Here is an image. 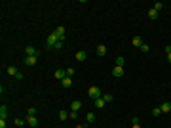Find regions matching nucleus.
<instances>
[{
  "label": "nucleus",
  "mask_w": 171,
  "mask_h": 128,
  "mask_svg": "<svg viewBox=\"0 0 171 128\" xmlns=\"http://www.w3.org/2000/svg\"><path fill=\"white\" fill-rule=\"evenodd\" d=\"M27 124L31 128H36L38 126V119H36V115H27Z\"/></svg>",
  "instance_id": "2"
},
{
  "label": "nucleus",
  "mask_w": 171,
  "mask_h": 128,
  "mask_svg": "<svg viewBox=\"0 0 171 128\" xmlns=\"http://www.w3.org/2000/svg\"><path fill=\"white\" fill-rule=\"evenodd\" d=\"M65 77H67V73H65V69H57V71H55V78H59V80H63Z\"/></svg>",
  "instance_id": "12"
},
{
  "label": "nucleus",
  "mask_w": 171,
  "mask_h": 128,
  "mask_svg": "<svg viewBox=\"0 0 171 128\" xmlns=\"http://www.w3.org/2000/svg\"><path fill=\"white\" fill-rule=\"evenodd\" d=\"M131 128H141V124H139V122H135V124H133Z\"/></svg>",
  "instance_id": "32"
},
{
  "label": "nucleus",
  "mask_w": 171,
  "mask_h": 128,
  "mask_svg": "<svg viewBox=\"0 0 171 128\" xmlns=\"http://www.w3.org/2000/svg\"><path fill=\"white\" fill-rule=\"evenodd\" d=\"M152 115H154V117H160V115H162V109H160V107H154V109H152Z\"/></svg>",
  "instance_id": "22"
},
{
  "label": "nucleus",
  "mask_w": 171,
  "mask_h": 128,
  "mask_svg": "<svg viewBox=\"0 0 171 128\" xmlns=\"http://www.w3.org/2000/svg\"><path fill=\"white\" fill-rule=\"evenodd\" d=\"M162 8H164V2H156V4H154V10H156V12H160Z\"/></svg>",
  "instance_id": "24"
},
{
  "label": "nucleus",
  "mask_w": 171,
  "mask_h": 128,
  "mask_svg": "<svg viewBox=\"0 0 171 128\" xmlns=\"http://www.w3.org/2000/svg\"><path fill=\"white\" fill-rule=\"evenodd\" d=\"M133 46H137V48H141V46H143V40H141V36H133Z\"/></svg>",
  "instance_id": "16"
},
{
  "label": "nucleus",
  "mask_w": 171,
  "mask_h": 128,
  "mask_svg": "<svg viewBox=\"0 0 171 128\" xmlns=\"http://www.w3.org/2000/svg\"><path fill=\"white\" fill-rule=\"evenodd\" d=\"M15 124H17V126H19V128H21V126H25L27 122H25V121H23V119H15Z\"/></svg>",
  "instance_id": "26"
},
{
  "label": "nucleus",
  "mask_w": 171,
  "mask_h": 128,
  "mask_svg": "<svg viewBox=\"0 0 171 128\" xmlns=\"http://www.w3.org/2000/svg\"><path fill=\"white\" fill-rule=\"evenodd\" d=\"M160 109H162V113H169V111H171V103L169 101H164L162 105H160Z\"/></svg>",
  "instance_id": "10"
},
{
  "label": "nucleus",
  "mask_w": 171,
  "mask_h": 128,
  "mask_svg": "<svg viewBox=\"0 0 171 128\" xmlns=\"http://www.w3.org/2000/svg\"><path fill=\"white\" fill-rule=\"evenodd\" d=\"M112 77H116V78H122L124 77V67H112Z\"/></svg>",
  "instance_id": "3"
},
{
  "label": "nucleus",
  "mask_w": 171,
  "mask_h": 128,
  "mask_svg": "<svg viewBox=\"0 0 171 128\" xmlns=\"http://www.w3.org/2000/svg\"><path fill=\"white\" fill-rule=\"evenodd\" d=\"M53 50H63V40H59V42L53 46Z\"/></svg>",
  "instance_id": "28"
},
{
  "label": "nucleus",
  "mask_w": 171,
  "mask_h": 128,
  "mask_svg": "<svg viewBox=\"0 0 171 128\" xmlns=\"http://www.w3.org/2000/svg\"><path fill=\"white\" fill-rule=\"evenodd\" d=\"M80 109H82V101H80V99H74V101L70 103V111H76V113H78Z\"/></svg>",
  "instance_id": "5"
},
{
  "label": "nucleus",
  "mask_w": 171,
  "mask_h": 128,
  "mask_svg": "<svg viewBox=\"0 0 171 128\" xmlns=\"http://www.w3.org/2000/svg\"><path fill=\"white\" fill-rule=\"evenodd\" d=\"M55 34H57V38H59V40H65V27H57Z\"/></svg>",
  "instance_id": "8"
},
{
  "label": "nucleus",
  "mask_w": 171,
  "mask_h": 128,
  "mask_svg": "<svg viewBox=\"0 0 171 128\" xmlns=\"http://www.w3.org/2000/svg\"><path fill=\"white\" fill-rule=\"evenodd\" d=\"M165 54H167V61L171 63V46H165Z\"/></svg>",
  "instance_id": "23"
},
{
  "label": "nucleus",
  "mask_w": 171,
  "mask_h": 128,
  "mask_svg": "<svg viewBox=\"0 0 171 128\" xmlns=\"http://www.w3.org/2000/svg\"><path fill=\"white\" fill-rule=\"evenodd\" d=\"M76 59H78V61H86V59H88V54H86V52H76Z\"/></svg>",
  "instance_id": "13"
},
{
  "label": "nucleus",
  "mask_w": 171,
  "mask_h": 128,
  "mask_svg": "<svg viewBox=\"0 0 171 128\" xmlns=\"http://www.w3.org/2000/svg\"><path fill=\"white\" fill-rule=\"evenodd\" d=\"M59 119H61V121H67V119H70V113H67V111H59Z\"/></svg>",
  "instance_id": "17"
},
{
  "label": "nucleus",
  "mask_w": 171,
  "mask_h": 128,
  "mask_svg": "<svg viewBox=\"0 0 171 128\" xmlns=\"http://www.w3.org/2000/svg\"><path fill=\"white\" fill-rule=\"evenodd\" d=\"M36 61H38L36 56H29V58H25V63L29 65V67H34V65H36Z\"/></svg>",
  "instance_id": "7"
},
{
  "label": "nucleus",
  "mask_w": 171,
  "mask_h": 128,
  "mask_svg": "<svg viewBox=\"0 0 171 128\" xmlns=\"http://www.w3.org/2000/svg\"><path fill=\"white\" fill-rule=\"evenodd\" d=\"M103 99H105V101H107V103H110V101H112V99H114V97L110 96V94H105V96H103Z\"/></svg>",
  "instance_id": "27"
},
{
  "label": "nucleus",
  "mask_w": 171,
  "mask_h": 128,
  "mask_svg": "<svg viewBox=\"0 0 171 128\" xmlns=\"http://www.w3.org/2000/svg\"><path fill=\"white\" fill-rule=\"evenodd\" d=\"M88 94H89V97H91V99H99V97H103V94H101V88H99V86H89L88 88Z\"/></svg>",
  "instance_id": "1"
},
{
  "label": "nucleus",
  "mask_w": 171,
  "mask_h": 128,
  "mask_svg": "<svg viewBox=\"0 0 171 128\" xmlns=\"http://www.w3.org/2000/svg\"><path fill=\"white\" fill-rule=\"evenodd\" d=\"M61 84H63V88H70V86H72V78H70V77H65L63 80H61Z\"/></svg>",
  "instance_id": "11"
},
{
  "label": "nucleus",
  "mask_w": 171,
  "mask_h": 128,
  "mask_svg": "<svg viewBox=\"0 0 171 128\" xmlns=\"http://www.w3.org/2000/svg\"><path fill=\"white\" fill-rule=\"evenodd\" d=\"M105 54H107V46H105V44H99V46H97V56H99V58H103Z\"/></svg>",
  "instance_id": "9"
},
{
  "label": "nucleus",
  "mask_w": 171,
  "mask_h": 128,
  "mask_svg": "<svg viewBox=\"0 0 171 128\" xmlns=\"http://www.w3.org/2000/svg\"><path fill=\"white\" fill-rule=\"evenodd\" d=\"M74 128H84V126H82V124H78V126H74Z\"/></svg>",
  "instance_id": "33"
},
{
  "label": "nucleus",
  "mask_w": 171,
  "mask_h": 128,
  "mask_svg": "<svg viewBox=\"0 0 171 128\" xmlns=\"http://www.w3.org/2000/svg\"><path fill=\"white\" fill-rule=\"evenodd\" d=\"M0 128H6V121H2V119H0Z\"/></svg>",
  "instance_id": "31"
},
{
  "label": "nucleus",
  "mask_w": 171,
  "mask_h": 128,
  "mask_svg": "<svg viewBox=\"0 0 171 128\" xmlns=\"http://www.w3.org/2000/svg\"><path fill=\"white\" fill-rule=\"evenodd\" d=\"M86 121H88V122H95V113H88Z\"/></svg>",
  "instance_id": "21"
},
{
  "label": "nucleus",
  "mask_w": 171,
  "mask_h": 128,
  "mask_svg": "<svg viewBox=\"0 0 171 128\" xmlns=\"http://www.w3.org/2000/svg\"><path fill=\"white\" fill-rule=\"evenodd\" d=\"M8 75H12V77H17V75H19V71L15 69V67H8Z\"/></svg>",
  "instance_id": "19"
},
{
  "label": "nucleus",
  "mask_w": 171,
  "mask_h": 128,
  "mask_svg": "<svg viewBox=\"0 0 171 128\" xmlns=\"http://www.w3.org/2000/svg\"><path fill=\"white\" fill-rule=\"evenodd\" d=\"M65 73H67V77H72V75H74V69H72V67H67Z\"/></svg>",
  "instance_id": "25"
},
{
  "label": "nucleus",
  "mask_w": 171,
  "mask_h": 128,
  "mask_svg": "<svg viewBox=\"0 0 171 128\" xmlns=\"http://www.w3.org/2000/svg\"><path fill=\"white\" fill-rule=\"evenodd\" d=\"M38 54H40V52L34 50L32 46H27V48H25V56H27V58H29V56H36V58H38Z\"/></svg>",
  "instance_id": "6"
},
{
  "label": "nucleus",
  "mask_w": 171,
  "mask_h": 128,
  "mask_svg": "<svg viewBox=\"0 0 171 128\" xmlns=\"http://www.w3.org/2000/svg\"><path fill=\"white\" fill-rule=\"evenodd\" d=\"M148 17H150V19H158V12H156L154 8H152V10H148Z\"/></svg>",
  "instance_id": "18"
},
{
  "label": "nucleus",
  "mask_w": 171,
  "mask_h": 128,
  "mask_svg": "<svg viewBox=\"0 0 171 128\" xmlns=\"http://www.w3.org/2000/svg\"><path fill=\"white\" fill-rule=\"evenodd\" d=\"M27 115H36V109H34V107H29V109H27Z\"/></svg>",
  "instance_id": "29"
},
{
  "label": "nucleus",
  "mask_w": 171,
  "mask_h": 128,
  "mask_svg": "<svg viewBox=\"0 0 171 128\" xmlns=\"http://www.w3.org/2000/svg\"><path fill=\"white\" fill-rule=\"evenodd\" d=\"M150 50V48H148V44H145V42H143V46H141V52H148Z\"/></svg>",
  "instance_id": "30"
},
{
  "label": "nucleus",
  "mask_w": 171,
  "mask_h": 128,
  "mask_svg": "<svg viewBox=\"0 0 171 128\" xmlns=\"http://www.w3.org/2000/svg\"><path fill=\"white\" fill-rule=\"evenodd\" d=\"M6 117H8V107L6 105H2V107H0V119L6 121Z\"/></svg>",
  "instance_id": "14"
},
{
  "label": "nucleus",
  "mask_w": 171,
  "mask_h": 128,
  "mask_svg": "<svg viewBox=\"0 0 171 128\" xmlns=\"http://www.w3.org/2000/svg\"><path fill=\"white\" fill-rule=\"evenodd\" d=\"M57 42H59V38H57V34H55V32H51L50 36H48V46H50V48H53V46H55Z\"/></svg>",
  "instance_id": "4"
},
{
  "label": "nucleus",
  "mask_w": 171,
  "mask_h": 128,
  "mask_svg": "<svg viewBox=\"0 0 171 128\" xmlns=\"http://www.w3.org/2000/svg\"><path fill=\"white\" fill-rule=\"evenodd\" d=\"M116 65H118V67H124V65H126V59L122 58V56L120 58H116Z\"/></svg>",
  "instance_id": "20"
},
{
  "label": "nucleus",
  "mask_w": 171,
  "mask_h": 128,
  "mask_svg": "<svg viewBox=\"0 0 171 128\" xmlns=\"http://www.w3.org/2000/svg\"><path fill=\"white\" fill-rule=\"evenodd\" d=\"M105 105H107V101H105L103 97H99V99H95V107H97V109H103Z\"/></svg>",
  "instance_id": "15"
}]
</instances>
